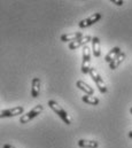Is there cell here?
<instances>
[{"label": "cell", "instance_id": "cell-1", "mask_svg": "<svg viewBox=\"0 0 132 148\" xmlns=\"http://www.w3.org/2000/svg\"><path fill=\"white\" fill-rule=\"evenodd\" d=\"M48 107L54 111L55 114H58V116H60V118L66 123L67 125H70V124H71V118H70V116L68 115V112H67L56 101L50 100V101H48Z\"/></svg>", "mask_w": 132, "mask_h": 148}, {"label": "cell", "instance_id": "cell-2", "mask_svg": "<svg viewBox=\"0 0 132 148\" xmlns=\"http://www.w3.org/2000/svg\"><path fill=\"white\" fill-rule=\"evenodd\" d=\"M90 76H91V78H92V80L96 83V85L98 86V88H99L100 93H102V94H104V93H107V86H106V83H104V80L102 79V77L100 76V74L98 73V70L96 69V68H92L91 67V69H90Z\"/></svg>", "mask_w": 132, "mask_h": 148}, {"label": "cell", "instance_id": "cell-3", "mask_svg": "<svg viewBox=\"0 0 132 148\" xmlns=\"http://www.w3.org/2000/svg\"><path fill=\"white\" fill-rule=\"evenodd\" d=\"M91 69V48L86 45L83 47V61H82V73L84 75L89 74Z\"/></svg>", "mask_w": 132, "mask_h": 148}, {"label": "cell", "instance_id": "cell-4", "mask_svg": "<svg viewBox=\"0 0 132 148\" xmlns=\"http://www.w3.org/2000/svg\"><path fill=\"white\" fill-rule=\"evenodd\" d=\"M44 110V107L43 105H37L36 107H33L31 110L27 114H23L21 117H20V123L21 124H25V123H29L31 119H33L34 117H37L39 114H41V111Z\"/></svg>", "mask_w": 132, "mask_h": 148}, {"label": "cell", "instance_id": "cell-5", "mask_svg": "<svg viewBox=\"0 0 132 148\" xmlns=\"http://www.w3.org/2000/svg\"><path fill=\"white\" fill-rule=\"evenodd\" d=\"M101 18H102V14H101V13H93V14H92L91 16H89L87 18L82 20V21L78 23V27H79L80 29L89 28V27L96 24L97 22H99Z\"/></svg>", "mask_w": 132, "mask_h": 148}, {"label": "cell", "instance_id": "cell-6", "mask_svg": "<svg viewBox=\"0 0 132 148\" xmlns=\"http://www.w3.org/2000/svg\"><path fill=\"white\" fill-rule=\"evenodd\" d=\"M92 39H93V38L91 37V36H84V37L80 38V39H77V40L70 42L69 46H68V48L74 51V49H77V48H79V47H84V46H86L90 41H92Z\"/></svg>", "mask_w": 132, "mask_h": 148}, {"label": "cell", "instance_id": "cell-7", "mask_svg": "<svg viewBox=\"0 0 132 148\" xmlns=\"http://www.w3.org/2000/svg\"><path fill=\"white\" fill-rule=\"evenodd\" d=\"M24 112V108L22 106H19V107H14V108H10V109H5V110L1 111L0 114V117L1 118H6V117H14V116H19L21 114Z\"/></svg>", "mask_w": 132, "mask_h": 148}, {"label": "cell", "instance_id": "cell-8", "mask_svg": "<svg viewBox=\"0 0 132 148\" xmlns=\"http://www.w3.org/2000/svg\"><path fill=\"white\" fill-rule=\"evenodd\" d=\"M121 53H122L121 48H120L118 46H116V47H114L111 51H109V52L107 53V55L104 56V61H106L107 63H111Z\"/></svg>", "mask_w": 132, "mask_h": 148}, {"label": "cell", "instance_id": "cell-9", "mask_svg": "<svg viewBox=\"0 0 132 148\" xmlns=\"http://www.w3.org/2000/svg\"><path fill=\"white\" fill-rule=\"evenodd\" d=\"M76 86H77L80 91H83L84 93H86L87 95H93V94H94V90H93V87L90 86L87 83H85V82H83V80H77Z\"/></svg>", "mask_w": 132, "mask_h": 148}, {"label": "cell", "instance_id": "cell-10", "mask_svg": "<svg viewBox=\"0 0 132 148\" xmlns=\"http://www.w3.org/2000/svg\"><path fill=\"white\" fill-rule=\"evenodd\" d=\"M40 93V79L38 77H34L31 82V97L38 98Z\"/></svg>", "mask_w": 132, "mask_h": 148}, {"label": "cell", "instance_id": "cell-11", "mask_svg": "<svg viewBox=\"0 0 132 148\" xmlns=\"http://www.w3.org/2000/svg\"><path fill=\"white\" fill-rule=\"evenodd\" d=\"M82 37H84V35L82 32H71V34H66L61 36V41L63 42H68V41H75L77 39H80Z\"/></svg>", "mask_w": 132, "mask_h": 148}, {"label": "cell", "instance_id": "cell-12", "mask_svg": "<svg viewBox=\"0 0 132 148\" xmlns=\"http://www.w3.org/2000/svg\"><path fill=\"white\" fill-rule=\"evenodd\" d=\"M78 146L80 148H97L99 146V143L97 140H85L80 139L78 141Z\"/></svg>", "mask_w": 132, "mask_h": 148}, {"label": "cell", "instance_id": "cell-13", "mask_svg": "<svg viewBox=\"0 0 132 148\" xmlns=\"http://www.w3.org/2000/svg\"><path fill=\"white\" fill-rule=\"evenodd\" d=\"M125 56H126V54H125L124 52H122L111 63H109V69H110V70H115L116 68H118V66L125 60Z\"/></svg>", "mask_w": 132, "mask_h": 148}, {"label": "cell", "instance_id": "cell-14", "mask_svg": "<svg viewBox=\"0 0 132 148\" xmlns=\"http://www.w3.org/2000/svg\"><path fill=\"white\" fill-rule=\"evenodd\" d=\"M92 49H93V55L96 58H99L100 55H101L100 39L98 37H93V39H92Z\"/></svg>", "mask_w": 132, "mask_h": 148}, {"label": "cell", "instance_id": "cell-15", "mask_svg": "<svg viewBox=\"0 0 132 148\" xmlns=\"http://www.w3.org/2000/svg\"><path fill=\"white\" fill-rule=\"evenodd\" d=\"M82 100H83V102H85V103H87V105H91V106H97V105H99V99L98 98H96L94 95H83V98H82Z\"/></svg>", "mask_w": 132, "mask_h": 148}, {"label": "cell", "instance_id": "cell-16", "mask_svg": "<svg viewBox=\"0 0 132 148\" xmlns=\"http://www.w3.org/2000/svg\"><path fill=\"white\" fill-rule=\"evenodd\" d=\"M111 2H113V3H115L116 6H122V5L124 3L122 0H121V1H120V0H111Z\"/></svg>", "mask_w": 132, "mask_h": 148}, {"label": "cell", "instance_id": "cell-17", "mask_svg": "<svg viewBox=\"0 0 132 148\" xmlns=\"http://www.w3.org/2000/svg\"><path fill=\"white\" fill-rule=\"evenodd\" d=\"M3 148H15V147L12 146V145H3Z\"/></svg>", "mask_w": 132, "mask_h": 148}, {"label": "cell", "instance_id": "cell-18", "mask_svg": "<svg viewBox=\"0 0 132 148\" xmlns=\"http://www.w3.org/2000/svg\"><path fill=\"white\" fill-rule=\"evenodd\" d=\"M128 136H129V138H130V139H132V130L129 132V134H128Z\"/></svg>", "mask_w": 132, "mask_h": 148}, {"label": "cell", "instance_id": "cell-19", "mask_svg": "<svg viewBox=\"0 0 132 148\" xmlns=\"http://www.w3.org/2000/svg\"><path fill=\"white\" fill-rule=\"evenodd\" d=\"M130 112H131V114H132V107H131V108H130Z\"/></svg>", "mask_w": 132, "mask_h": 148}]
</instances>
